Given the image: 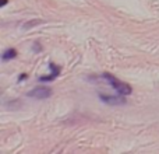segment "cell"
Here are the masks:
<instances>
[{
    "mask_svg": "<svg viewBox=\"0 0 159 154\" xmlns=\"http://www.w3.org/2000/svg\"><path fill=\"white\" fill-rule=\"evenodd\" d=\"M102 79H103L107 84L112 85V87L115 88L119 94H121V95H130V94L133 93V88L130 87V84H127V83L116 79L115 76L109 75V73H103V75H102Z\"/></svg>",
    "mask_w": 159,
    "mask_h": 154,
    "instance_id": "obj_1",
    "label": "cell"
},
{
    "mask_svg": "<svg viewBox=\"0 0 159 154\" xmlns=\"http://www.w3.org/2000/svg\"><path fill=\"white\" fill-rule=\"evenodd\" d=\"M52 95V88L49 87H35L27 93V97L36 99H46Z\"/></svg>",
    "mask_w": 159,
    "mask_h": 154,
    "instance_id": "obj_2",
    "label": "cell"
},
{
    "mask_svg": "<svg viewBox=\"0 0 159 154\" xmlns=\"http://www.w3.org/2000/svg\"><path fill=\"white\" fill-rule=\"evenodd\" d=\"M126 95H105V94H101L99 98L107 105H121V104H126Z\"/></svg>",
    "mask_w": 159,
    "mask_h": 154,
    "instance_id": "obj_3",
    "label": "cell"
},
{
    "mask_svg": "<svg viewBox=\"0 0 159 154\" xmlns=\"http://www.w3.org/2000/svg\"><path fill=\"white\" fill-rule=\"evenodd\" d=\"M49 67H50V75L39 77V81H53V80H56V77L60 75V67L56 66L55 63H49Z\"/></svg>",
    "mask_w": 159,
    "mask_h": 154,
    "instance_id": "obj_4",
    "label": "cell"
},
{
    "mask_svg": "<svg viewBox=\"0 0 159 154\" xmlns=\"http://www.w3.org/2000/svg\"><path fill=\"white\" fill-rule=\"evenodd\" d=\"M16 56H17V49H14V48H8V49H6L4 52H3L2 60L8 62V60H11V59H14Z\"/></svg>",
    "mask_w": 159,
    "mask_h": 154,
    "instance_id": "obj_5",
    "label": "cell"
},
{
    "mask_svg": "<svg viewBox=\"0 0 159 154\" xmlns=\"http://www.w3.org/2000/svg\"><path fill=\"white\" fill-rule=\"evenodd\" d=\"M41 22H42V21H39V20H38V21H31V22H28V24H25V25H24V28L27 30V28L34 27V25H36V24H41Z\"/></svg>",
    "mask_w": 159,
    "mask_h": 154,
    "instance_id": "obj_6",
    "label": "cell"
},
{
    "mask_svg": "<svg viewBox=\"0 0 159 154\" xmlns=\"http://www.w3.org/2000/svg\"><path fill=\"white\" fill-rule=\"evenodd\" d=\"M7 3H8L7 0H2V2H0V7H4V6L7 4Z\"/></svg>",
    "mask_w": 159,
    "mask_h": 154,
    "instance_id": "obj_7",
    "label": "cell"
},
{
    "mask_svg": "<svg viewBox=\"0 0 159 154\" xmlns=\"http://www.w3.org/2000/svg\"><path fill=\"white\" fill-rule=\"evenodd\" d=\"M34 51H35V52H39V51H41V46H39V44H36V45H35Z\"/></svg>",
    "mask_w": 159,
    "mask_h": 154,
    "instance_id": "obj_8",
    "label": "cell"
},
{
    "mask_svg": "<svg viewBox=\"0 0 159 154\" xmlns=\"http://www.w3.org/2000/svg\"><path fill=\"white\" fill-rule=\"evenodd\" d=\"M27 79V75H21L20 76V79H18V81H21V80H25Z\"/></svg>",
    "mask_w": 159,
    "mask_h": 154,
    "instance_id": "obj_9",
    "label": "cell"
}]
</instances>
